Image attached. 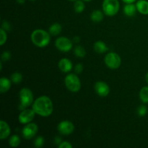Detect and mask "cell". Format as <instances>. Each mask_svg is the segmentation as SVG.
Returning a JSON list of instances; mask_svg holds the SVG:
<instances>
[{
	"instance_id": "1",
	"label": "cell",
	"mask_w": 148,
	"mask_h": 148,
	"mask_svg": "<svg viewBox=\"0 0 148 148\" xmlns=\"http://www.w3.org/2000/svg\"><path fill=\"white\" fill-rule=\"evenodd\" d=\"M33 109L38 115L43 117L49 116L53 112V103L49 97L43 95L35 101L33 104Z\"/></svg>"
},
{
	"instance_id": "2",
	"label": "cell",
	"mask_w": 148,
	"mask_h": 148,
	"mask_svg": "<svg viewBox=\"0 0 148 148\" xmlns=\"http://www.w3.org/2000/svg\"><path fill=\"white\" fill-rule=\"evenodd\" d=\"M31 40L33 44L36 45L38 47H45L50 43V35L45 30L37 29L32 33Z\"/></svg>"
},
{
	"instance_id": "3",
	"label": "cell",
	"mask_w": 148,
	"mask_h": 148,
	"mask_svg": "<svg viewBox=\"0 0 148 148\" xmlns=\"http://www.w3.org/2000/svg\"><path fill=\"white\" fill-rule=\"evenodd\" d=\"M20 103L19 105V109L24 110L27 107L30 106L32 103L33 102V92H31L30 89L28 88H23L20 91Z\"/></svg>"
},
{
	"instance_id": "4",
	"label": "cell",
	"mask_w": 148,
	"mask_h": 148,
	"mask_svg": "<svg viewBox=\"0 0 148 148\" xmlns=\"http://www.w3.org/2000/svg\"><path fill=\"white\" fill-rule=\"evenodd\" d=\"M103 10L108 16H114L119 10V2L118 0H103Z\"/></svg>"
},
{
	"instance_id": "5",
	"label": "cell",
	"mask_w": 148,
	"mask_h": 148,
	"mask_svg": "<svg viewBox=\"0 0 148 148\" xmlns=\"http://www.w3.org/2000/svg\"><path fill=\"white\" fill-rule=\"evenodd\" d=\"M65 85L71 92H77L80 90L81 82L79 77L75 74H69L65 77Z\"/></svg>"
},
{
	"instance_id": "6",
	"label": "cell",
	"mask_w": 148,
	"mask_h": 148,
	"mask_svg": "<svg viewBox=\"0 0 148 148\" xmlns=\"http://www.w3.org/2000/svg\"><path fill=\"white\" fill-rule=\"evenodd\" d=\"M105 63L110 69H118L121 64V59L116 53L111 52L106 56Z\"/></svg>"
},
{
	"instance_id": "7",
	"label": "cell",
	"mask_w": 148,
	"mask_h": 148,
	"mask_svg": "<svg viewBox=\"0 0 148 148\" xmlns=\"http://www.w3.org/2000/svg\"><path fill=\"white\" fill-rule=\"evenodd\" d=\"M55 46L62 52H68L72 49V42L66 37H60L55 41Z\"/></svg>"
},
{
	"instance_id": "8",
	"label": "cell",
	"mask_w": 148,
	"mask_h": 148,
	"mask_svg": "<svg viewBox=\"0 0 148 148\" xmlns=\"http://www.w3.org/2000/svg\"><path fill=\"white\" fill-rule=\"evenodd\" d=\"M35 114H36V112L33 108L32 109L25 108V109L23 110V111L19 115V121L23 124H28L30 121H33L35 117Z\"/></svg>"
},
{
	"instance_id": "9",
	"label": "cell",
	"mask_w": 148,
	"mask_h": 148,
	"mask_svg": "<svg viewBox=\"0 0 148 148\" xmlns=\"http://www.w3.org/2000/svg\"><path fill=\"white\" fill-rule=\"evenodd\" d=\"M38 132V126L34 123H28L23 129V135L26 140L32 139Z\"/></svg>"
},
{
	"instance_id": "10",
	"label": "cell",
	"mask_w": 148,
	"mask_h": 148,
	"mask_svg": "<svg viewBox=\"0 0 148 148\" xmlns=\"http://www.w3.org/2000/svg\"><path fill=\"white\" fill-rule=\"evenodd\" d=\"M57 129L60 134H63V135H69L74 132L75 126L71 121H63L59 123Z\"/></svg>"
},
{
	"instance_id": "11",
	"label": "cell",
	"mask_w": 148,
	"mask_h": 148,
	"mask_svg": "<svg viewBox=\"0 0 148 148\" xmlns=\"http://www.w3.org/2000/svg\"><path fill=\"white\" fill-rule=\"evenodd\" d=\"M95 90L96 93L101 97H106L109 94L110 88L106 82L100 81L95 83Z\"/></svg>"
},
{
	"instance_id": "12",
	"label": "cell",
	"mask_w": 148,
	"mask_h": 148,
	"mask_svg": "<svg viewBox=\"0 0 148 148\" xmlns=\"http://www.w3.org/2000/svg\"><path fill=\"white\" fill-rule=\"evenodd\" d=\"M59 68L60 70L63 72H69V71L72 70V64L69 59L64 58L62 59L59 62Z\"/></svg>"
},
{
	"instance_id": "13",
	"label": "cell",
	"mask_w": 148,
	"mask_h": 148,
	"mask_svg": "<svg viewBox=\"0 0 148 148\" xmlns=\"http://www.w3.org/2000/svg\"><path fill=\"white\" fill-rule=\"evenodd\" d=\"M10 134V128L7 122L1 120L0 121V139L4 140Z\"/></svg>"
},
{
	"instance_id": "14",
	"label": "cell",
	"mask_w": 148,
	"mask_h": 148,
	"mask_svg": "<svg viewBox=\"0 0 148 148\" xmlns=\"http://www.w3.org/2000/svg\"><path fill=\"white\" fill-rule=\"evenodd\" d=\"M137 11L143 14H148V1L146 0H139L136 4Z\"/></svg>"
},
{
	"instance_id": "15",
	"label": "cell",
	"mask_w": 148,
	"mask_h": 148,
	"mask_svg": "<svg viewBox=\"0 0 148 148\" xmlns=\"http://www.w3.org/2000/svg\"><path fill=\"white\" fill-rule=\"evenodd\" d=\"M11 87V79L1 77L0 79V92L1 93L7 92Z\"/></svg>"
},
{
	"instance_id": "16",
	"label": "cell",
	"mask_w": 148,
	"mask_h": 148,
	"mask_svg": "<svg viewBox=\"0 0 148 148\" xmlns=\"http://www.w3.org/2000/svg\"><path fill=\"white\" fill-rule=\"evenodd\" d=\"M137 7L136 5L133 4V3L127 4L124 7V12L128 17H132L135 14L137 11Z\"/></svg>"
},
{
	"instance_id": "17",
	"label": "cell",
	"mask_w": 148,
	"mask_h": 148,
	"mask_svg": "<svg viewBox=\"0 0 148 148\" xmlns=\"http://www.w3.org/2000/svg\"><path fill=\"white\" fill-rule=\"evenodd\" d=\"M93 48L95 51L99 53H105V52H106L108 51V47L106 46V43L104 42L101 41V40L95 42L94 43Z\"/></svg>"
},
{
	"instance_id": "18",
	"label": "cell",
	"mask_w": 148,
	"mask_h": 148,
	"mask_svg": "<svg viewBox=\"0 0 148 148\" xmlns=\"http://www.w3.org/2000/svg\"><path fill=\"white\" fill-rule=\"evenodd\" d=\"M90 19L95 23H100L103 19V13L101 10H94L90 15Z\"/></svg>"
},
{
	"instance_id": "19",
	"label": "cell",
	"mask_w": 148,
	"mask_h": 148,
	"mask_svg": "<svg viewBox=\"0 0 148 148\" xmlns=\"http://www.w3.org/2000/svg\"><path fill=\"white\" fill-rule=\"evenodd\" d=\"M49 33L52 36H57L60 34L62 30V27L59 23H54L49 27Z\"/></svg>"
},
{
	"instance_id": "20",
	"label": "cell",
	"mask_w": 148,
	"mask_h": 148,
	"mask_svg": "<svg viewBox=\"0 0 148 148\" xmlns=\"http://www.w3.org/2000/svg\"><path fill=\"white\" fill-rule=\"evenodd\" d=\"M140 98L144 103H148V86L142 88L140 92Z\"/></svg>"
},
{
	"instance_id": "21",
	"label": "cell",
	"mask_w": 148,
	"mask_h": 148,
	"mask_svg": "<svg viewBox=\"0 0 148 148\" xmlns=\"http://www.w3.org/2000/svg\"><path fill=\"white\" fill-rule=\"evenodd\" d=\"M74 9H75V11L76 12H82L85 10V4H84L83 1H81V0H77L74 4Z\"/></svg>"
},
{
	"instance_id": "22",
	"label": "cell",
	"mask_w": 148,
	"mask_h": 148,
	"mask_svg": "<svg viewBox=\"0 0 148 148\" xmlns=\"http://www.w3.org/2000/svg\"><path fill=\"white\" fill-rule=\"evenodd\" d=\"M9 144H10V147H16L17 146H19V145L20 144V137L17 135H12L10 138L9 140Z\"/></svg>"
},
{
	"instance_id": "23",
	"label": "cell",
	"mask_w": 148,
	"mask_h": 148,
	"mask_svg": "<svg viewBox=\"0 0 148 148\" xmlns=\"http://www.w3.org/2000/svg\"><path fill=\"white\" fill-rule=\"evenodd\" d=\"M74 53H75V54L76 55L77 57L79 58H83L84 56H85V54H86L85 49L81 46H77L75 48Z\"/></svg>"
},
{
	"instance_id": "24",
	"label": "cell",
	"mask_w": 148,
	"mask_h": 148,
	"mask_svg": "<svg viewBox=\"0 0 148 148\" xmlns=\"http://www.w3.org/2000/svg\"><path fill=\"white\" fill-rule=\"evenodd\" d=\"M10 79L12 82L15 84H18L23 80V75L20 72H14L10 77Z\"/></svg>"
},
{
	"instance_id": "25",
	"label": "cell",
	"mask_w": 148,
	"mask_h": 148,
	"mask_svg": "<svg viewBox=\"0 0 148 148\" xmlns=\"http://www.w3.org/2000/svg\"><path fill=\"white\" fill-rule=\"evenodd\" d=\"M147 113V108L145 106H140L137 109V114L140 116H145Z\"/></svg>"
},
{
	"instance_id": "26",
	"label": "cell",
	"mask_w": 148,
	"mask_h": 148,
	"mask_svg": "<svg viewBox=\"0 0 148 148\" xmlns=\"http://www.w3.org/2000/svg\"><path fill=\"white\" fill-rule=\"evenodd\" d=\"M0 36H1V38H0V45L3 46L6 41H7V33L4 29L1 28L0 30Z\"/></svg>"
},
{
	"instance_id": "27",
	"label": "cell",
	"mask_w": 148,
	"mask_h": 148,
	"mask_svg": "<svg viewBox=\"0 0 148 148\" xmlns=\"http://www.w3.org/2000/svg\"><path fill=\"white\" fill-rule=\"evenodd\" d=\"M44 144V139L43 137H38L36 139L34 142V145L36 147H43Z\"/></svg>"
},
{
	"instance_id": "28",
	"label": "cell",
	"mask_w": 148,
	"mask_h": 148,
	"mask_svg": "<svg viewBox=\"0 0 148 148\" xmlns=\"http://www.w3.org/2000/svg\"><path fill=\"white\" fill-rule=\"evenodd\" d=\"M11 58V53L10 51H4V53L1 54V60L4 62H7V61L10 60Z\"/></svg>"
},
{
	"instance_id": "29",
	"label": "cell",
	"mask_w": 148,
	"mask_h": 148,
	"mask_svg": "<svg viewBox=\"0 0 148 148\" xmlns=\"http://www.w3.org/2000/svg\"><path fill=\"white\" fill-rule=\"evenodd\" d=\"M59 148H72V145L69 143V142H62L59 145Z\"/></svg>"
},
{
	"instance_id": "30",
	"label": "cell",
	"mask_w": 148,
	"mask_h": 148,
	"mask_svg": "<svg viewBox=\"0 0 148 148\" xmlns=\"http://www.w3.org/2000/svg\"><path fill=\"white\" fill-rule=\"evenodd\" d=\"M83 70V66H82V64H77L75 66V72H76L77 74H80L81 72Z\"/></svg>"
},
{
	"instance_id": "31",
	"label": "cell",
	"mask_w": 148,
	"mask_h": 148,
	"mask_svg": "<svg viewBox=\"0 0 148 148\" xmlns=\"http://www.w3.org/2000/svg\"><path fill=\"white\" fill-rule=\"evenodd\" d=\"M2 29H4V30H10V25L8 22L7 21H4L3 22V24H2Z\"/></svg>"
},
{
	"instance_id": "32",
	"label": "cell",
	"mask_w": 148,
	"mask_h": 148,
	"mask_svg": "<svg viewBox=\"0 0 148 148\" xmlns=\"http://www.w3.org/2000/svg\"><path fill=\"white\" fill-rule=\"evenodd\" d=\"M54 143H56V145H60L61 143H62V139H61L60 137H56V138H55V140H54Z\"/></svg>"
},
{
	"instance_id": "33",
	"label": "cell",
	"mask_w": 148,
	"mask_h": 148,
	"mask_svg": "<svg viewBox=\"0 0 148 148\" xmlns=\"http://www.w3.org/2000/svg\"><path fill=\"white\" fill-rule=\"evenodd\" d=\"M124 2H125L126 4H130V3H133L134 1H135L136 0H122Z\"/></svg>"
},
{
	"instance_id": "34",
	"label": "cell",
	"mask_w": 148,
	"mask_h": 148,
	"mask_svg": "<svg viewBox=\"0 0 148 148\" xmlns=\"http://www.w3.org/2000/svg\"><path fill=\"white\" fill-rule=\"evenodd\" d=\"M79 40H80V39H79V37H75V38H74V41H75V43H79Z\"/></svg>"
},
{
	"instance_id": "35",
	"label": "cell",
	"mask_w": 148,
	"mask_h": 148,
	"mask_svg": "<svg viewBox=\"0 0 148 148\" xmlns=\"http://www.w3.org/2000/svg\"><path fill=\"white\" fill-rule=\"evenodd\" d=\"M17 1L19 4H23L25 2V0H17Z\"/></svg>"
},
{
	"instance_id": "36",
	"label": "cell",
	"mask_w": 148,
	"mask_h": 148,
	"mask_svg": "<svg viewBox=\"0 0 148 148\" xmlns=\"http://www.w3.org/2000/svg\"><path fill=\"white\" fill-rule=\"evenodd\" d=\"M145 79H146V82H147V84H148V72L147 73V75H146Z\"/></svg>"
},
{
	"instance_id": "37",
	"label": "cell",
	"mask_w": 148,
	"mask_h": 148,
	"mask_svg": "<svg viewBox=\"0 0 148 148\" xmlns=\"http://www.w3.org/2000/svg\"><path fill=\"white\" fill-rule=\"evenodd\" d=\"M84 1H92V0H84Z\"/></svg>"
},
{
	"instance_id": "38",
	"label": "cell",
	"mask_w": 148,
	"mask_h": 148,
	"mask_svg": "<svg viewBox=\"0 0 148 148\" xmlns=\"http://www.w3.org/2000/svg\"><path fill=\"white\" fill-rule=\"evenodd\" d=\"M70 1H77V0H70Z\"/></svg>"
},
{
	"instance_id": "39",
	"label": "cell",
	"mask_w": 148,
	"mask_h": 148,
	"mask_svg": "<svg viewBox=\"0 0 148 148\" xmlns=\"http://www.w3.org/2000/svg\"><path fill=\"white\" fill-rule=\"evenodd\" d=\"M30 1H36V0H30Z\"/></svg>"
}]
</instances>
